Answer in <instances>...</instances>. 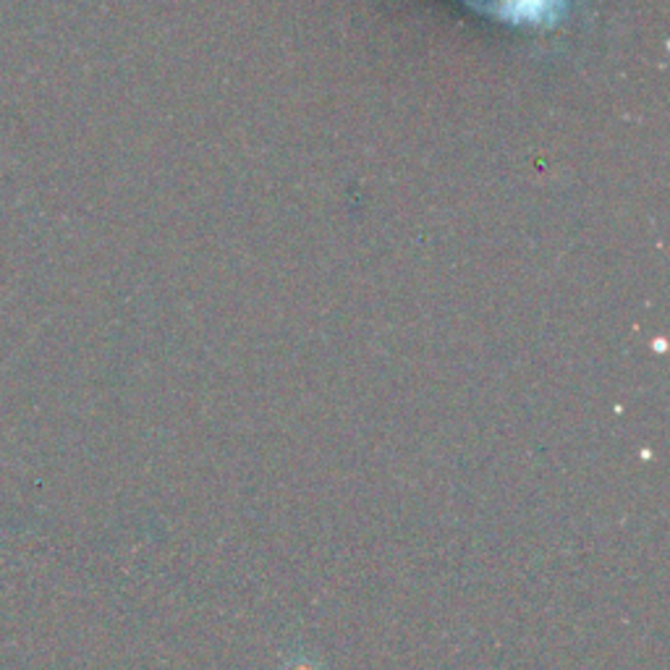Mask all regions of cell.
<instances>
[{"label": "cell", "instance_id": "1", "mask_svg": "<svg viewBox=\"0 0 670 670\" xmlns=\"http://www.w3.org/2000/svg\"><path fill=\"white\" fill-rule=\"evenodd\" d=\"M280 670H323L320 668V662L317 660H312V658H307V655H299V658H291L286 662L284 668Z\"/></svg>", "mask_w": 670, "mask_h": 670}]
</instances>
